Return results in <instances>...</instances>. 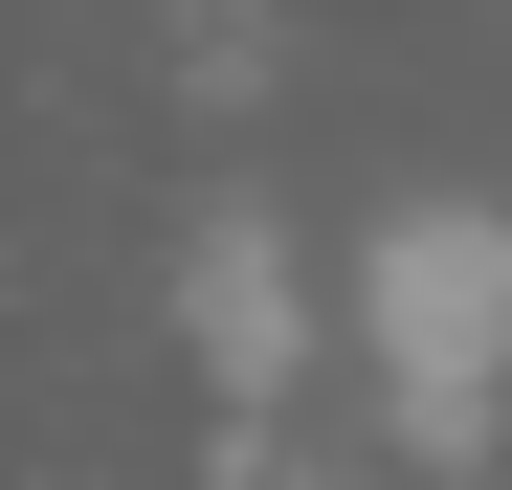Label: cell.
I'll return each instance as SVG.
<instances>
[{"mask_svg": "<svg viewBox=\"0 0 512 490\" xmlns=\"http://www.w3.org/2000/svg\"><path fill=\"white\" fill-rule=\"evenodd\" d=\"M357 379H379L401 468H490V424H512V201L423 179V201L357 223Z\"/></svg>", "mask_w": 512, "mask_h": 490, "instance_id": "cell-1", "label": "cell"}, {"mask_svg": "<svg viewBox=\"0 0 512 490\" xmlns=\"http://www.w3.org/2000/svg\"><path fill=\"white\" fill-rule=\"evenodd\" d=\"M179 312H201L223 424H268V401L312 379V290H290V223H268V201H201V245H179Z\"/></svg>", "mask_w": 512, "mask_h": 490, "instance_id": "cell-2", "label": "cell"}, {"mask_svg": "<svg viewBox=\"0 0 512 490\" xmlns=\"http://www.w3.org/2000/svg\"><path fill=\"white\" fill-rule=\"evenodd\" d=\"M268 490H290V468H268Z\"/></svg>", "mask_w": 512, "mask_h": 490, "instance_id": "cell-3", "label": "cell"}]
</instances>
